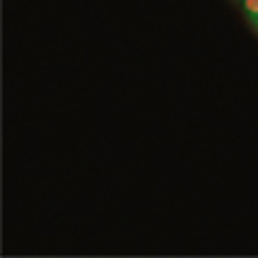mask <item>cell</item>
Returning a JSON list of instances; mask_svg holds the SVG:
<instances>
[{
	"label": "cell",
	"mask_w": 258,
	"mask_h": 258,
	"mask_svg": "<svg viewBox=\"0 0 258 258\" xmlns=\"http://www.w3.org/2000/svg\"><path fill=\"white\" fill-rule=\"evenodd\" d=\"M244 8L248 15H253V17H258V0H244Z\"/></svg>",
	"instance_id": "1"
}]
</instances>
